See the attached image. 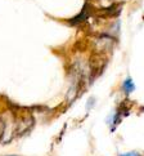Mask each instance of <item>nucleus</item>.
<instances>
[{
  "label": "nucleus",
  "instance_id": "obj_1",
  "mask_svg": "<svg viewBox=\"0 0 144 156\" xmlns=\"http://www.w3.org/2000/svg\"><path fill=\"white\" fill-rule=\"evenodd\" d=\"M122 89H124V92H125L126 94H130L131 92L135 90V84H134V81L131 80V77H127V79L124 81Z\"/></svg>",
  "mask_w": 144,
  "mask_h": 156
},
{
  "label": "nucleus",
  "instance_id": "obj_2",
  "mask_svg": "<svg viewBox=\"0 0 144 156\" xmlns=\"http://www.w3.org/2000/svg\"><path fill=\"white\" fill-rule=\"evenodd\" d=\"M89 16V12H87V7H85L84 9L81 10V13L77 16V17L75 18V20H72L71 22L72 23H79V22H82V21H85L86 20V17Z\"/></svg>",
  "mask_w": 144,
  "mask_h": 156
},
{
  "label": "nucleus",
  "instance_id": "obj_3",
  "mask_svg": "<svg viewBox=\"0 0 144 156\" xmlns=\"http://www.w3.org/2000/svg\"><path fill=\"white\" fill-rule=\"evenodd\" d=\"M118 156H140V154L136 151H131V152H126V154H120Z\"/></svg>",
  "mask_w": 144,
  "mask_h": 156
},
{
  "label": "nucleus",
  "instance_id": "obj_4",
  "mask_svg": "<svg viewBox=\"0 0 144 156\" xmlns=\"http://www.w3.org/2000/svg\"><path fill=\"white\" fill-rule=\"evenodd\" d=\"M3 132H4V124H3V121L0 120V136L3 134Z\"/></svg>",
  "mask_w": 144,
  "mask_h": 156
},
{
  "label": "nucleus",
  "instance_id": "obj_5",
  "mask_svg": "<svg viewBox=\"0 0 144 156\" xmlns=\"http://www.w3.org/2000/svg\"><path fill=\"white\" fill-rule=\"evenodd\" d=\"M7 156H18V155H7Z\"/></svg>",
  "mask_w": 144,
  "mask_h": 156
}]
</instances>
